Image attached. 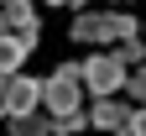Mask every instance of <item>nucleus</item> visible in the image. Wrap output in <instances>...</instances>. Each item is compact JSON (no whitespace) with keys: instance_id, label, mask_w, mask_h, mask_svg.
I'll return each mask as SVG.
<instances>
[{"instance_id":"obj_11","label":"nucleus","mask_w":146,"mask_h":136,"mask_svg":"<svg viewBox=\"0 0 146 136\" xmlns=\"http://www.w3.org/2000/svg\"><path fill=\"white\" fill-rule=\"evenodd\" d=\"M125 136H146V105L131 110V121H125Z\"/></svg>"},{"instance_id":"obj_10","label":"nucleus","mask_w":146,"mask_h":136,"mask_svg":"<svg viewBox=\"0 0 146 136\" xmlns=\"http://www.w3.org/2000/svg\"><path fill=\"white\" fill-rule=\"evenodd\" d=\"M84 126H89L84 110H73V115H52V131H58V136H73V131H84Z\"/></svg>"},{"instance_id":"obj_9","label":"nucleus","mask_w":146,"mask_h":136,"mask_svg":"<svg viewBox=\"0 0 146 136\" xmlns=\"http://www.w3.org/2000/svg\"><path fill=\"white\" fill-rule=\"evenodd\" d=\"M115 58H120V63H136V58H146V37H141V31L120 37V52H115Z\"/></svg>"},{"instance_id":"obj_14","label":"nucleus","mask_w":146,"mask_h":136,"mask_svg":"<svg viewBox=\"0 0 146 136\" xmlns=\"http://www.w3.org/2000/svg\"><path fill=\"white\" fill-rule=\"evenodd\" d=\"M42 5H73V0H42Z\"/></svg>"},{"instance_id":"obj_12","label":"nucleus","mask_w":146,"mask_h":136,"mask_svg":"<svg viewBox=\"0 0 146 136\" xmlns=\"http://www.w3.org/2000/svg\"><path fill=\"white\" fill-rule=\"evenodd\" d=\"M125 89H131L136 100H146V68H141V73H125Z\"/></svg>"},{"instance_id":"obj_7","label":"nucleus","mask_w":146,"mask_h":136,"mask_svg":"<svg viewBox=\"0 0 146 136\" xmlns=\"http://www.w3.org/2000/svg\"><path fill=\"white\" fill-rule=\"evenodd\" d=\"M11 136H52V121L42 110H31V115H11Z\"/></svg>"},{"instance_id":"obj_6","label":"nucleus","mask_w":146,"mask_h":136,"mask_svg":"<svg viewBox=\"0 0 146 136\" xmlns=\"http://www.w3.org/2000/svg\"><path fill=\"white\" fill-rule=\"evenodd\" d=\"M0 16H5L11 26H21L16 37H21L26 47H36V26H31V0H5V5H0Z\"/></svg>"},{"instance_id":"obj_8","label":"nucleus","mask_w":146,"mask_h":136,"mask_svg":"<svg viewBox=\"0 0 146 136\" xmlns=\"http://www.w3.org/2000/svg\"><path fill=\"white\" fill-rule=\"evenodd\" d=\"M26 52H31V47L21 42V37H5V31H0V73H16Z\"/></svg>"},{"instance_id":"obj_3","label":"nucleus","mask_w":146,"mask_h":136,"mask_svg":"<svg viewBox=\"0 0 146 136\" xmlns=\"http://www.w3.org/2000/svg\"><path fill=\"white\" fill-rule=\"evenodd\" d=\"M78 73H84V84L94 89L99 100H104V94H115V89L125 84V63H120L115 52H94V58H89V63H84Z\"/></svg>"},{"instance_id":"obj_5","label":"nucleus","mask_w":146,"mask_h":136,"mask_svg":"<svg viewBox=\"0 0 146 136\" xmlns=\"http://www.w3.org/2000/svg\"><path fill=\"white\" fill-rule=\"evenodd\" d=\"M125 121H131V110H125L120 100H110V94L89 110V126H99V131H125Z\"/></svg>"},{"instance_id":"obj_4","label":"nucleus","mask_w":146,"mask_h":136,"mask_svg":"<svg viewBox=\"0 0 146 136\" xmlns=\"http://www.w3.org/2000/svg\"><path fill=\"white\" fill-rule=\"evenodd\" d=\"M36 105H42V84H36V79H16V73H11L5 105H0V110H5V115H31Z\"/></svg>"},{"instance_id":"obj_15","label":"nucleus","mask_w":146,"mask_h":136,"mask_svg":"<svg viewBox=\"0 0 146 136\" xmlns=\"http://www.w3.org/2000/svg\"><path fill=\"white\" fill-rule=\"evenodd\" d=\"M120 136H125V131H120Z\"/></svg>"},{"instance_id":"obj_2","label":"nucleus","mask_w":146,"mask_h":136,"mask_svg":"<svg viewBox=\"0 0 146 136\" xmlns=\"http://www.w3.org/2000/svg\"><path fill=\"white\" fill-rule=\"evenodd\" d=\"M68 31H73V42H110V37L141 31V21H131V16H78Z\"/></svg>"},{"instance_id":"obj_13","label":"nucleus","mask_w":146,"mask_h":136,"mask_svg":"<svg viewBox=\"0 0 146 136\" xmlns=\"http://www.w3.org/2000/svg\"><path fill=\"white\" fill-rule=\"evenodd\" d=\"M5 84H11V73H0V105H5Z\"/></svg>"},{"instance_id":"obj_1","label":"nucleus","mask_w":146,"mask_h":136,"mask_svg":"<svg viewBox=\"0 0 146 136\" xmlns=\"http://www.w3.org/2000/svg\"><path fill=\"white\" fill-rule=\"evenodd\" d=\"M42 110H52V115L84 110V73H78V68H58V73L42 84Z\"/></svg>"}]
</instances>
